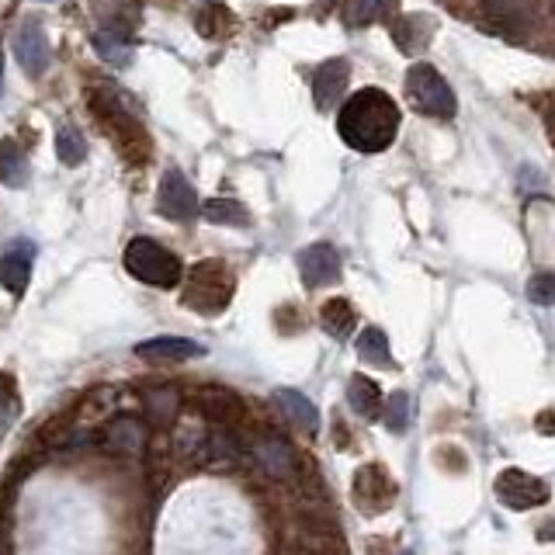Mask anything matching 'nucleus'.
Masks as SVG:
<instances>
[{
    "label": "nucleus",
    "mask_w": 555,
    "mask_h": 555,
    "mask_svg": "<svg viewBox=\"0 0 555 555\" xmlns=\"http://www.w3.org/2000/svg\"><path fill=\"white\" fill-rule=\"evenodd\" d=\"M105 444L118 455H143L146 448V424L136 417H115L105 431Z\"/></svg>",
    "instance_id": "f8f14e48"
},
{
    "label": "nucleus",
    "mask_w": 555,
    "mask_h": 555,
    "mask_svg": "<svg viewBox=\"0 0 555 555\" xmlns=\"http://www.w3.org/2000/svg\"><path fill=\"white\" fill-rule=\"evenodd\" d=\"M275 406L281 413H285V420L288 424H295L299 431H306V434H316V427H320V413H316V406L309 403L302 392H295V389H278L275 392Z\"/></svg>",
    "instance_id": "2eb2a0df"
},
{
    "label": "nucleus",
    "mask_w": 555,
    "mask_h": 555,
    "mask_svg": "<svg viewBox=\"0 0 555 555\" xmlns=\"http://www.w3.org/2000/svg\"><path fill=\"white\" fill-rule=\"evenodd\" d=\"M299 275L306 288H327L340 281V254L330 243H313L299 254Z\"/></svg>",
    "instance_id": "0eeeda50"
},
{
    "label": "nucleus",
    "mask_w": 555,
    "mask_h": 555,
    "mask_svg": "<svg viewBox=\"0 0 555 555\" xmlns=\"http://www.w3.org/2000/svg\"><path fill=\"white\" fill-rule=\"evenodd\" d=\"M320 323L330 337H347L354 330V323H358V313H354V306L347 299H330L320 309Z\"/></svg>",
    "instance_id": "aec40b11"
},
{
    "label": "nucleus",
    "mask_w": 555,
    "mask_h": 555,
    "mask_svg": "<svg viewBox=\"0 0 555 555\" xmlns=\"http://www.w3.org/2000/svg\"><path fill=\"white\" fill-rule=\"evenodd\" d=\"M386 427L392 434H403L410 427V396L406 392H392L386 403Z\"/></svg>",
    "instance_id": "a878e982"
},
{
    "label": "nucleus",
    "mask_w": 555,
    "mask_h": 555,
    "mask_svg": "<svg viewBox=\"0 0 555 555\" xmlns=\"http://www.w3.org/2000/svg\"><path fill=\"white\" fill-rule=\"evenodd\" d=\"M198 455L209 458V462H236V458H240V448H236L233 434L216 431V434H209V438H205V444L198 448Z\"/></svg>",
    "instance_id": "393cba45"
},
{
    "label": "nucleus",
    "mask_w": 555,
    "mask_h": 555,
    "mask_svg": "<svg viewBox=\"0 0 555 555\" xmlns=\"http://www.w3.org/2000/svg\"><path fill=\"white\" fill-rule=\"evenodd\" d=\"M94 49H98V56L111 66H125L132 59V46L122 32H98L94 35Z\"/></svg>",
    "instance_id": "4be33fe9"
},
{
    "label": "nucleus",
    "mask_w": 555,
    "mask_h": 555,
    "mask_svg": "<svg viewBox=\"0 0 555 555\" xmlns=\"http://www.w3.org/2000/svg\"><path fill=\"white\" fill-rule=\"evenodd\" d=\"M136 354L150 361H188V358L205 354V347L188 337H153V340H143V344L136 347Z\"/></svg>",
    "instance_id": "ddd939ff"
},
{
    "label": "nucleus",
    "mask_w": 555,
    "mask_h": 555,
    "mask_svg": "<svg viewBox=\"0 0 555 555\" xmlns=\"http://www.w3.org/2000/svg\"><path fill=\"white\" fill-rule=\"evenodd\" d=\"M354 351H358V358L365 361V365H372V368H392L389 337H386V333H382L379 327L361 330L358 340H354Z\"/></svg>",
    "instance_id": "a211bd4d"
},
{
    "label": "nucleus",
    "mask_w": 555,
    "mask_h": 555,
    "mask_svg": "<svg viewBox=\"0 0 555 555\" xmlns=\"http://www.w3.org/2000/svg\"><path fill=\"white\" fill-rule=\"evenodd\" d=\"M552 490L545 479L531 476V472H521V469H507L497 476V500L503 507L510 510H531V507H542V503H549Z\"/></svg>",
    "instance_id": "39448f33"
},
{
    "label": "nucleus",
    "mask_w": 555,
    "mask_h": 555,
    "mask_svg": "<svg viewBox=\"0 0 555 555\" xmlns=\"http://www.w3.org/2000/svg\"><path fill=\"white\" fill-rule=\"evenodd\" d=\"M233 295V278L226 275L222 264H198L191 271V285H188V306L202 309V313H219L222 306Z\"/></svg>",
    "instance_id": "20e7f679"
},
{
    "label": "nucleus",
    "mask_w": 555,
    "mask_h": 555,
    "mask_svg": "<svg viewBox=\"0 0 555 555\" xmlns=\"http://www.w3.org/2000/svg\"><path fill=\"white\" fill-rule=\"evenodd\" d=\"M157 209L160 216L174 219V222H188L195 219L198 212V195L188 184V177L181 170H167L164 181H160V195H157Z\"/></svg>",
    "instance_id": "423d86ee"
},
{
    "label": "nucleus",
    "mask_w": 555,
    "mask_h": 555,
    "mask_svg": "<svg viewBox=\"0 0 555 555\" xmlns=\"http://www.w3.org/2000/svg\"><path fill=\"white\" fill-rule=\"evenodd\" d=\"M202 216L209 222H222V226H247L250 222L247 209L240 202H233V198H212V202H205Z\"/></svg>",
    "instance_id": "412c9836"
},
{
    "label": "nucleus",
    "mask_w": 555,
    "mask_h": 555,
    "mask_svg": "<svg viewBox=\"0 0 555 555\" xmlns=\"http://www.w3.org/2000/svg\"><path fill=\"white\" fill-rule=\"evenodd\" d=\"M254 458L261 462V469L275 479H288L295 472V451L281 438H275V434H264V438L254 444Z\"/></svg>",
    "instance_id": "9b49d317"
},
{
    "label": "nucleus",
    "mask_w": 555,
    "mask_h": 555,
    "mask_svg": "<svg viewBox=\"0 0 555 555\" xmlns=\"http://www.w3.org/2000/svg\"><path fill=\"white\" fill-rule=\"evenodd\" d=\"M56 157L63 160L66 167L84 164V157H87L84 136H80L77 129H70V125H63V129H56Z\"/></svg>",
    "instance_id": "5701e85b"
},
{
    "label": "nucleus",
    "mask_w": 555,
    "mask_h": 555,
    "mask_svg": "<svg viewBox=\"0 0 555 555\" xmlns=\"http://www.w3.org/2000/svg\"><path fill=\"white\" fill-rule=\"evenodd\" d=\"M0 84H4V53H0Z\"/></svg>",
    "instance_id": "c85d7f7f"
},
{
    "label": "nucleus",
    "mask_w": 555,
    "mask_h": 555,
    "mask_svg": "<svg viewBox=\"0 0 555 555\" xmlns=\"http://www.w3.org/2000/svg\"><path fill=\"white\" fill-rule=\"evenodd\" d=\"M406 94H410V101L424 115L441 118V122L455 115V91H451V84L431 63L410 66V73H406Z\"/></svg>",
    "instance_id": "7ed1b4c3"
},
{
    "label": "nucleus",
    "mask_w": 555,
    "mask_h": 555,
    "mask_svg": "<svg viewBox=\"0 0 555 555\" xmlns=\"http://www.w3.org/2000/svg\"><path fill=\"white\" fill-rule=\"evenodd\" d=\"M125 271L153 288H174L181 281V261L150 236H139L125 247Z\"/></svg>",
    "instance_id": "f03ea898"
},
{
    "label": "nucleus",
    "mask_w": 555,
    "mask_h": 555,
    "mask_svg": "<svg viewBox=\"0 0 555 555\" xmlns=\"http://www.w3.org/2000/svg\"><path fill=\"white\" fill-rule=\"evenodd\" d=\"M28 281H32V247L18 243V247H11L0 257V285L7 292L21 295L28 288Z\"/></svg>",
    "instance_id": "4468645a"
},
{
    "label": "nucleus",
    "mask_w": 555,
    "mask_h": 555,
    "mask_svg": "<svg viewBox=\"0 0 555 555\" xmlns=\"http://www.w3.org/2000/svg\"><path fill=\"white\" fill-rule=\"evenodd\" d=\"M347 403H351V410L365 420L382 417V410H386V406H382L379 382L365 379V375H351V382H347Z\"/></svg>",
    "instance_id": "dca6fc26"
},
{
    "label": "nucleus",
    "mask_w": 555,
    "mask_h": 555,
    "mask_svg": "<svg viewBox=\"0 0 555 555\" xmlns=\"http://www.w3.org/2000/svg\"><path fill=\"white\" fill-rule=\"evenodd\" d=\"M28 160L25 153H21V146L14 143V139H4L0 143V184H7V188H25L28 184Z\"/></svg>",
    "instance_id": "f3484780"
},
{
    "label": "nucleus",
    "mask_w": 555,
    "mask_h": 555,
    "mask_svg": "<svg viewBox=\"0 0 555 555\" xmlns=\"http://www.w3.org/2000/svg\"><path fill=\"white\" fill-rule=\"evenodd\" d=\"M337 136L358 153H382L399 136V108L382 87H365L340 105Z\"/></svg>",
    "instance_id": "f257e3e1"
},
{
    "label": "nucleus",
    "mask_w": 555,
    "mask_h": 555,
    "mask_svg": "<svg viewBox=\"0 0 555 555\" xmlns=\"http://www.w3.org/2000/svg\"><path fill=\"white\" fill-rule=\"evenodd\" d=\"M347 77H351V63L347 59H327L313 70L309 77V87H313V101L320 111H330L340 101L347 87Z\"/></svg>",
    "instance_id": "6e6552de"
},
{
    "label": "nucleus",
    "mask_w": 555,
    "mask_h": 555,
    "mask_svg": "<svg viewBox=\"0 0 555 555\" xmlns=\"http://www.w3.org/2000/svg\"><path fill=\"white\" fill-rule=\"evenodd\" d=\"M431 35H434V21L424 18V14H399L392 21V42L410 56L424 53L431 46Z\"/></svg>",
    "instance_id": "9d476101"
},
{
    "label": "nucleus",
    "mask_w": 555,
    "mask_h": 555,
    "mask_svg": "<svg viewBox=\"0 0 555 555\" xmlns=\"http://www.w3.org/2000/svg\"><path fill=\"white\" fill-rule=\"evenodd\" d=\"M517 4H521V0H490L493 11H507V14H514Z\"/></svg>",
    "instance_id": "cd10ccee"
},
{
    "label": "nucleus",
    "mask_w": 555,
    "mask_h": 555,
    "mask_svg": "<svg viewBox=\"0 0 555 555\" xmlns=\"http://www.w3.org/2000/svg\"><path fill=\"white\" fill-rule=\"evenodd\" d=\"M146 413H150L153 424H170L177 413V392L174 389H153L146 392Z\"/></svg>",
    "instance_id": "b1692460"
},
{
    "label": "nucleus",
    "mask_w": 555,
    "mask_h": 555,
    "mask_svg": "<svg viewBox=\"0 0 555 555\" xmlns=\"http://www.w3.org/2000/svg\"><path fill=\"white\" fill-rule=\"evenodd\" d=\"M399 555H413V552H410V549H406V552H399Z\"/></svg>",
    "instance_id": "c756f323"
},
{
    "label": "nucleus",
    "mask_w": 555,
    "mask_h": 555,
    "mask_svg": "<svg viewBox=\"0 0 555 555\" xmlns=\"http://www.w3.org/2000/svg\"><path fill=\"white\" fill-rule=\"evenodd\" d=\"M392 11H396V0H344V7H340V14H344V21L351 28L382 21Z\"/></svg>",
    "instance_id": "6ab92c4d"
},
{
    "label": "nucleus",
    "mask_w": 555,
    "mask_h": 555,
    "mask_svg": "<svg viewBox=\"0 0 555 555\" xmlns=\"http://www.w3.org/2000/svg\"><path fill=\"white\" fill-rule=\"evenodd\" d=\"M528 299L535 306H555V275L552 271H538L528 281Z\"/></svg>",
    "instance_id": "bb28decb"
},
{
    "label": "nucleus",
    "mask_w": 555,
    "mask_h": 555,
    "mask_svg": "<svg viewBox=\"0 0 555 555\" xmlns=\"http://www.w3.org/2000/svg\"><path fill=\"white\" fill-rule=\"evenodd\" d=\"M14 53H18V63L28 77H42V73H46L53 53H49V39H46V32H42L39 21L21 25L18 39H14Z\"/></svg>",
    "instance_id": "1a4fd4ad"
}]
</instances>
